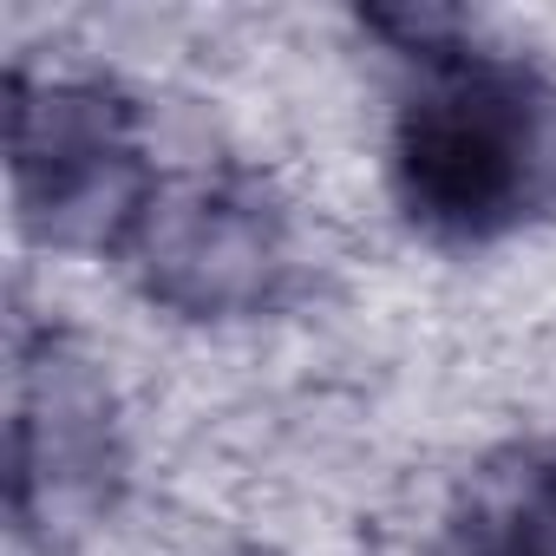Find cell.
<instances>
[{
    "label": "cell",
    "mask_w": 556,
    "mask_h": 556,
    "mask_svg": "<svg viewBox=\"0 0 556 556\" xmlns=\"http://www.w3.org/2000/svg\"><path fill=\"white\" fill-rule=\"evenodd\" d=\"M543 151H556V99L504 66L439 79L406 118L413 203L458 229H484L517 210L536 184Z\"/></svg>",
    "instance_id": "6da1fadb"
}]
</instances>
